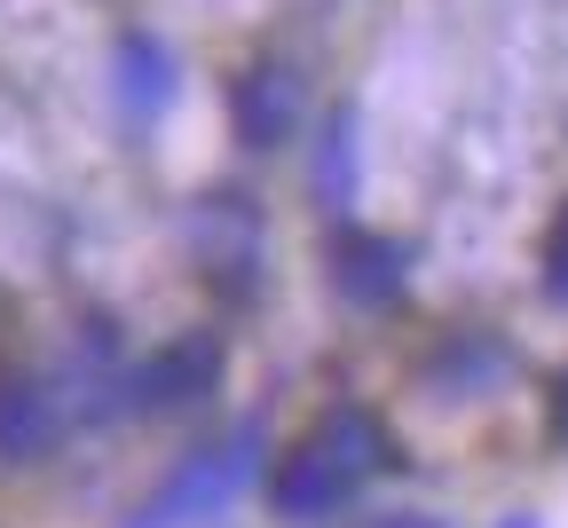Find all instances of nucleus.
<instances>
[{"mask_svg": "<svg viewBox=\"0 0 568 528\" xmlns=\"http://www.w3.org/2000/svg\"><path fill=\"white\" fill-rule=\"evenodd\" d=\"M387 466V426L372 418V410H332L293 458L276 466V481H268V505L284 512V520H324V512H339L355 489H364L372 474Z\"/></svg>", "mask_w": 568, "mask_h": 528, "instance_id": "f257e3e1", "label": "nucleus"}, {"mask_svg": "<svg viewBox=\"0 0 568 528\" xmlns=\"http://www.w3.org/2000/svg\"><path fill=\"white\" fill-rule=\"evenodd\" d=\"M253 474H261V426H237L230 441H213V449H197V458H182L151 497L134 505L126 528H197V520H213V512H230Z\"/></svg>", "mask_w": 568, "mask_h": 528, "instance_id": "f03ea898", "label": "nucleus"}, {"mask_svg": "<svg viewBox=\"0 0 568 528\" xmlns=\"http://www.w3.org/2000/svg\"><path fill=\"white\" fill-rule=\"evenodd\" d=\"M213 379H222V339L213 332H197V339H174V347H159L151 363H134L126 379H119V395H126V410H190L197 395H213Z\"/></svg>", "mask_w": 568, "mask_h": 528, "instance_id": "7ed1b4c3", "label": "nucleus"}, {"mask_svg": "<svg viewBox=\"0 0 568 528\" xmlns=\"http://www.w3.org/2000/svg\"><path fill=\"white\" fill-rule=\"evenodd\" d=\"M332 284L355 299V308H387V299H403V245H387L372 230H339Z\"/></svg>", "mask_w": 568, "mask_h": 528, "instance_id": "20e7f679", "label": "nucleus"}, {"mask_svg": "<svg viewBox=\"0 0 568 528\" xmlns=\"http://www.w3.org/2000/svg\"><path fill=\"white\" fill-rule=\"evenodd\" d=\"M63 434V410L40 379H0V466H32L48 458Z\"/></svg>", "mask_w": 568, "mask_h": 528, "instance_id": "39448f33", "label": "nucleus"}, {"mask_svg": "<svg viewBox=\"0 0 568 528\" xmlns=\"http://www.w3.org/2000/svg\"><path fill=\"white\" fill-rule=\"evenodd\" d=\"M293 111H301L293 71L261 63V71H245V80H237V134H245V150H276L284 134H293Z\"/></svg>", "mask_w": 568, "mask_h": 528, "instance_id": "423d86ee", "label": "nucleus"}, {"mask_svg": "<svg viewBox=\"0 0 568 528\" xmlns=\"http://www.w3.org/2000/svg\"><path fill=\"white\" fill-rule=\"evenodd\" d=\"M119 95H126L134 119H151V111L174 103V55H166L151 32H126V40H119Z\"/></svg>", "mask_w": 568, "mask_h": 528, "instance_id": "0eeeda50", "label": "nucleus"}, {"mask_svg": "<svg viewBox=\"0 0 568 528\" xmlns=\"http://www.w3.org/2000/svg\"><path fill=\"white\" fill-rule=\"evenodd\" d=\"M316 190H324V205H332V213H347V197H355V119H347V111H332V126H324V150H316Z\"/></svg>", "mask_w": 568, "mask_h": 528, "instance_id": "6e6552de", "label": "nucleus"}, {"mask_svg": "<svg viewBox=\"0 0 568 528\" xmlns=\"http://www.w3.org/2000/svg\"><path fill=\"white\" fill-rule=\"evenodd\" d=\"M545 292L568 308V205H560V221H552V237H545Z\"/></svg>", "mask_w": 568, "mask_h": 528, "instance_id": "1a4fd4ad", "label": "nucleus"}, {"mask_svg": "<svg viewBox=\"0 0 568 528\" xmlns=\"http://www.w3.org/2000/svg\"><path fill=\"white\" fill-rule=\"evenodd\" d=\"M372 528H443V520H426V512H387V520H372Z\"/></svg>", "mask_w": 568, "mask_h": 528, "instance_id": "9d476101", "label": "nucleus"}, {"mask_svg": "<svg viewBox=\"0 0 568 528\" xmlns=\"http://www.w3.org/2000/svg\"><path fill=\"white\" fill-rule=\"evenodd\" d=\"M514 528H529V520H514Z\"/></svg>", "mask_w": 568, "mask_h": 528, "instance_id": "9b49d317", "label": "nucleus"}]
</instances>
